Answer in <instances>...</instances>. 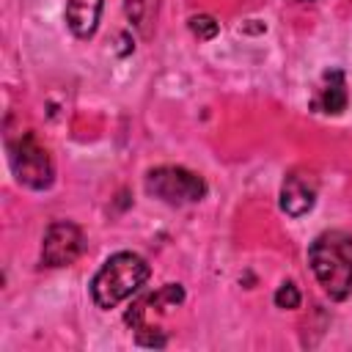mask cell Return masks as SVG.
<instances>
[{"mask_svg":"<svg viewBox=\"0 0 352 352\" xmlns=\"http://www.w3.org/2000/svg\"><path fill=\"white\" fill-rule=\"evenodd\" d=\"M308 264L330 300H346L352 292V234L322 231L308 248Z\"/></svg>","mask_w":352,"mask_h":352,"instance_id":"obj_1","label":"cell"},{"mask_svg":"<svg viewBox=\"0 0 352 352\" xmlns=\"http://www.w3.org/2000/svg\"><path fill=\"white\" fill-rule=\"evenodd\" d=\"M151 275V267L143 256L138 253H116L110 256L99 272L91 280V297L99 308H116L118 302H124L126 297H132L140 286H146Z\"/></svg>","mask_w":352,"mask_h":352,"instance_id":"obj_2","label":"cell"},{"mask_svg":"<svg viewBox=\"0 0 352 352\" xmlns=\"http://www.w3.org/2000/svg\"><path fill=\"white\" fill-rule=\"evenodd\" d=\"M8 162L19 184L30 190H44L52 184V176H55L52 160L33 132H22L19 138L8 140Z\"/></svg>","mask_w":352,"mask_h":352,"instance_id":"obj_3","label":"cell"},{"mask_svg":"<svg viewBox=\"0 0 352 352\" xmlns=\"http://www.w3.org/2000/svg\"><path fill=\"white\" fill-rule=\"evenodd\" d=\"M146 192L170 204V206H182V204H195L206 195V182L179 165H162L146 173Z\"/></svg>","mask_w":352,"mask_h":352,"instance_id":"obj_4","label":"cell"},{"mask_svg":"<svg viewBox=\"0 0 352 352\" xmlns=\"http://www.w3.org/2000/svg\"><path fill=\"white\" fill-rule=\"evenodd\" d=\"M85 248V236L80 231V226L69 223V220H55L41 242V264L47 267H69L80 258Z\"/></svg>","mask_w":352,"mask_h":352,"instance_id":"obj_5","label":"cell"},{"mask_svg":"<svg viewBox=\"0 0 352 352\" xmlns=\"http://www.w3.org/2000/svg\"><path fill=\"white\" fill-rule=\"evenodd\" d=\"M316 190H319V182L311 170H302V168L292 170L280 184V209L289 217H302L305 212L314 209Z\"/></svg>","mask_w":352,"mask_h":352,"instance_id":"obj_6","label":"cell"},{"mask_svg":"<svg viewBox=\"0 0 352 352\" xmlns=\"http://www.w3.org/2000/svg\"><path fill=\"white\" fill-rule=\"evenodd\" d=\"M102 0H66V25L77 38H91L99 28Z\"/></svg>","mask_w":352,"mask_h":352,"instance_id":"obj_7","label":"cell"},{"mask_svg":"<svg viewBox=\"0 0 352 352\" xmlns=\"http://www.w3.org/2000/svg\"><path fill=\"white\" fill-rule=\"evenodd\" d=\"M314 107L319 113H341L346 107V88H344V74L336 69V72H327L324 74V82L319 85V94L314 99Z\"/></svg>","mask_w":352,"mask_h":352,"instance_id":"obj_8","label":"cell"},{"mask_svg":"<svg viewBox=\"0 0 352 352\" xmlns=\"http://www.w3.org/2000/svg\"><path fill=\"white\" fill-rule=\"evenodd\" d=\"M190 30H192L198 38H212V36H217L220 25H217L212 16H206V14H198V16H192V19H190Z\"/></svg>","mask_w":352,"mask_h":352,"instance_id":"obj_9","label":"cell"},{"mask_svg":"<svg viewBox=\"0 0 352 352\" xmlns=\"http://www.w3.org/2000/svg\"><path fill=\"white\" fill-rule=\"evenodd\" d=\"M275 305H278V308H297V305H300V292H297V286H294V283L278 286V292H275Z\"/></svg>","mask_w":352,"mask_h":352,"instance_id":"obj_10","label":"cell"},{"mask_svg":"<svg viewBox=\"0 0 352 352\" xmlns=\"http://www.w3.org/2000/svg\"><path fill=\"white\" fill-rule=\"evenodd\" d=\"M300 3H305V0H300Z\"/></svg>","mask_w":352,"mask_h":352,"instance_id":"obj_11","label":"cell"}]
</instances>
